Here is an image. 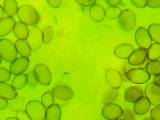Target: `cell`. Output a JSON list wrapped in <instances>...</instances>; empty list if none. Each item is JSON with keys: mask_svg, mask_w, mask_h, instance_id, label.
Instances as JSON below:
<instances>
[{"mask_svg": "<svg viewBox=\"0 0 160 120\" xmlns=\"http://www.w3.org/2000/svg\"><path fill=\"white\" fill-rule=\"evenodd\" d=\"M5 120H18V119L17 117H8Z\"/></svg>", "mask_w": 160, "mask_h": 120, "instance_id": "46", "label": "cell"}, {"mask_svg": "<svg viewBox=\"0 0 160 120\" xmlns=\"http://www.w3.org/2000/svg\"><path fill=\"white\" fill-rule=\"evenodd\" d=\"M2 59L1 58V56H0V64H1V62H2Z\"/></svg>", "mask_w": 160, "mask_h": 120, "instance_id": "48", "label": "cell"}, {"mask_svg": "<svg viewBox=\"0 0 160 120\" xmlns=\"http://www.w3.org/2000/svg\"><path fill=\"white\" fill-rule=\"evenodd\" d=\"M41 102L46 108H48L52 104H54V96L52 92H46L42 95L41 98Z\"/></svg>", "mask_w": 160, "mask_h": 120, "instance_id": "32", "label": "cell"}, {"mask_svg": "<svg viewBox=\"0 0 160 120\" xmlns=\"http://www.w3.org/2000/svg\"><path fill=\"white\" fill-rule=\"evenodd\" d=\"M18 18L20 22L27 26H35L40 21L38 11L32 5L25 4L20 5L18 11Z\"/></svg>", "mask_w": 160, "mask_h": 120, "instance_id": "1", "label": "cell"}, {"mask_svg": "<svg viewBox=\"0 0 160 120\" xmlns=\"http://www.w3.org/2000/svg\"><path fill=\"white\" fill-rule=\"evenodd\" d=\"M0 97L6 100H14L18 97L17 90L6 82H0Z\"/></svg>", "mask_w": 160, "mask_h": 120, "instance_id": "18", "label": "cell"}, {"mask_svg": "<svg viewBox=\"0 0 160 120\" xmlns=\"http://www.w3.org/2000/svg\"><path fill=\"white\" fill-rule=\"evenodd\" d=\"M118 20L120 27L125 32L132 31L136 26V14L131 9H124L122 11Z\"/></svg>", "mask_w": 160, "mask_h": 120, "instance_id": "5", "label": "cell"}, {"mask_svg": "<svg viewBox=\"0 0 160 120\" xmlns=\"http://www.w3.org/2000/svg\"><path fill=\"white\" fill-rule=\"evenodd\" d=\"M89 16L93 21L102 22L105 18V8L100 4L96 3L89 9Z\"/></svg>", "mask_w": 160, "mask_h": 120, "instance_id": "20", "label": "cell"}, {"mask_svg": "<svg viewBox=\"0 0 160 120\" xmlns=\"http://www.w3.org/2000/svg\"><path fill=\"white\" fill-rule=\"evenodd\" d=\"M123 120H136L134 112L130 109H127L123 111Z\"/></svg>", "mask_w": 160, "mask_h": 120, "instance_id": "36", "label": "cell"}, {"mask_svg": "<svg viewBox=\"0 0 160 120\" xmlns=\"http://www.w3.org/2000/svg\"><path fill=\"white\" fill-rule=\"evenodd\" d=\"M160 59V44L157 43L152 44L148 50V60L150 62L159 60Z\"/></svg>", "mask_w": 160, "mask_h": 120, "instance_id": "26", "label": "cell"}, {"mask_svg": "<svg viewBox=\"0 0 160 120\" xmlns=\"http://www.w3.org/2000/svg\"><path fill=\"white\" fill-rule=\"evenodd\" d=\"M153 83H156V84L159 86H160V74H159V75L155 76V77H153Z\"/></svg>", "mask_w": 160, "mask_h": 120, "instance_id": "44", "label": "cell"}, {"mask_svg": "<svg viewBox=\"0 0 160 120\" xmlns=\"http://www.w3.org/2000/svg\"><path fill=\"white\" fill-rule=\"evenodd\" d=\"M144 90L139 86H129L125 89L124 98L127 102L134 104L144 96Z\"/></svg>", "mask_w": 160, "mask_h": 120, "instance_id": "15", "label": "cell"}, {"mask_svg": "<svg viewBox=\"0 0 160 120\" xmlns=\"http://www.w3.org/2000/svg\"><path fill=\"white\" fill-rule=\"evenodd\" d=\"M143 120H153V119H152L150 117H146V118H144Z\"/></svg>", "mask_w": 160, "mask_h": 120, "instance_id": "47", "label": "cell"}, {"mask_svg": "<svg viewBox=\"0 0 160 120\" xmlns=\"http://www.w3.org/2000/svg\"><path fill=\"white\" fill-rule=\"evenodd\" d=\"M150 118L153 120H160V107H155L150 110Z\"/></svg>", "mask_w": 160, "mask_h": 120, "instance_id": "34", "label": "cell"}, {"mask_svg": "<svg viewBox=\"0 0 160 120\" xmlns=\"http://www.w3.org/2000/svg\"><path fill=\"white\" fill-rule=\"evenodd\" d=\"M54 97L61 101H69L74 97V92L70 87L65 85H58L52 89Z\"/></svg>", "mask_w": 160, "mask_h": 120, "instance_id": "13", "label": "cell"}, {"mask_svg": "<svg viewBox=\"0 0 160 120\" xmlns=\"http://www.w3.org/2000/svg\"><path fill=\"white\" fill-rule=\"evenodd\" d=\"M126 77L129 82L136 84H144L150 79V75L144 68H132L127 71Z\"/></svg>", "mask_w": 160, "mask_h": 120, "instance_id": "6", "label": "cell"}, {"mask_svg": "<svg viewBox=\"0 0 160 120\" xmlns=\"http://www.w3.org/2000/svg\"><path fill=\"white\" fill-rule=\"evenodd\" d=\"M151 104L146 97L143 96L134 103L133 105V111L136 115L142 116L145 115L150 110Z\"/></svg>", "mask_w": 160, "mask_h": 120, "instance_id": "16", "label": "cell"}, {"mask_svg": "<svg viewBox=\"0 0 160 120\" xmlns=\"http://www.w3.org/2000/svg\"><path fill=\"white\" fill-rule=\"evenodd\" d=\"M146 71L150 75L157 76L160 74V60L152 61L147 65Z\"/></svg>", "mask_w": 160, "mask_h": 120, "instance_id": "29", "label": "cell"}, {"mask_svg": "<svg viewBox=\"0 0 160 120\" xmlns=\"http://www.w3.org/2000/svg\"><path fill=\"white\" fill-rule=\"evenodd\" d=\"M62 117V109L57 104H52L46 110L45 120H60Z\"/></svg>", "mask_w": 160, "mask_h": 120, "instance_id": "24", "label": "cell"}, {"mask_svg": "<svg viewBox=\"0 0 160 120\" xmlns=\"http://www.w3.org/2000/svg\"><path fill=\"white\" fill-rule=\"evenodd\" d=\"M118 96V90L111 88L104 94L102 103L104 105H106V104H112V102H114L117 99Z\"/></svg>", "mask_w": 160, "mask_h": 120, "instance_id": "28", "label": "cell"}, {"mask_svg": "<svg viewBox=\"0 0 160 120\" xmlns=\"http://www.w3.org/2000/svg\"><path fill=\"white\" fill-rule=\"evenodd\" d=\"M11 73L5 68L0 67V82H7L11 80Z\"/></svg>", "mask_w": 160, "mask_h": 120, "instance_id": "33", "label": "cell"}, {"mask_svg": "<svg viewBox=\"0 0 160 120\" xmlns=\"http://www.w3.org/2000/svg\"><path fill=\"white\" fill-rule=\"evenodd\" d=\"M15 44L8 39H0V56L7 62H12L18 58Z\"/></svg>", "mask_w": 160, "mask_h": 120, "instance_id": "2", "label": "cell"}, {"mask_svg": "<svg viewBox=\"0 0 160 120\" xmlns=\"http://www.w3.org/2000/svg\"><path fill=\"white\" fill-rule=\"evenodd\" d=\"M14 44L18 53L21 56L25 57V58H28L29 56H31L32 50L27 41H24V40H17Z\"/></svg>", "mask_w": 160, "mask_h": 120, "instance_id": "23", "label": "cell"}, {"mask_svg": "<svg viewBox=\"0 0 160 120\" xmlns=\"http://www.w3.org/2000/svg\"><path fill=\"white\" fill-rule=\"evenodd\" d=\"M32 72H33L36 81L39 84L42 86H48L52 83V73H51L49 68L45 64H36L32 70Z\"/></svg>", "mask_w": 160, "mask_h": 120, "instance_id": "3", "label": "cell"}, {"mask_svg": "<svg viewBox=\"0 0 160 120\" xmlns=\"http://www.w3.org/2000/svg\"><path fill=\"white\" fill-rule=\"evenodd\" d=\"M109 7H118L122 3L121 0H106L105 1Z\"/></svg>", "mask_w": 160, "mask_h": 120, "instance_id": "42", "label": "cell"}, {"mask_svg": "<svg viewBox=\"0 0 160 120\" xmlns=\"http://www.w3.org/2000/svg\"><path fill=\"white\" fill-rule=\"evenodd\" d=\"M134 50V47L131 44L123 43L115 47L114 54L117 58L121 59V60H128Z\"/></svg>", "mask_w": 160, "mask_h": 120, "instance_id": "14", "label": "cell"}, {"mask_svg": "<svg viewBox=\"0 0 160 120\" xmlns=\"http://www.w3.org/2000/svg\"><path fill=\"white\" fill-rule=\"evenodd\" d=\"M47 108L38 101H31L26 105V113L31 120H45Z\"/></svg>", "mask_w": 160, "mask_h": 120, "instance_id": "4", "label": "cell"}, {"mask_svg": "<svg viewBox=\"0 0 160 120\" xmlns=\"http://www.w3.org/2000/svg\"><path fill=\"white\" fill-rule=\"evenodd\" d=\"M43 44H48L52 41L54 37V30L49 26H46L43 29Z\"/></svg>", "mask_w": 160, "mask_h": 120, "instance_id": "31", "label": "cell"}, {"mask_svg": "<svg viewBox=\"0 0 160 120\" xmlns=\"http://www.w3.org/2000/svg\"><path fill=\"white\" fill-rule=\"evenodd\" d=\"M152 41L160 44V24L152 23L148 29Z\"/></svg>", "mask_w": 160, "mask_h": 120, "instance_id": "27", "label": "cell"}, {"mask_svg": "<svg viewBox=\"0 0 160 120\" xmlns=\"http://www.w3.org/2000/svg\"><path fill=\"white\" fill-rule=\"evenodd\" d=\"M28 83V79L26 74H21L19 75L14 76L11 81V85L16 90H20L26 86Z\"/></svg>", "mask_w": 160, "mask_h": 120, "instance_id": "25", "label": "cell"}, {"mask_svg": "<svg viewBox=\"0 0 160 120\" xmlns=\"http://www.w3.org/2000/svg\"><path fill=\"white\" fill-rule=\"evenodd\" d=\"M47 2L53 8H58L62 4V0H47Z\"/></svg>", "mask_w": 160, "mask_h": 120, "instance_id": "40", "label": "cell"}, {"mask_svg": "<svg viewBox=\"0 0 160 120\" xmlns=\"http://www.w3.org/2000/svg\"><path fill=\"white\" fill-rule=\"evenodd\" d=\"M122 12L121 8L120 7H109L108 6L105 9V16L108 19L113 20L119 18Z\"/></svg>", "mask_w": 160, "mask_h": 120, "instance_id": "30", "label": "cell"}, {"mask_svg": "<svg viewBox=\"0 0 160 120\" xmlns=\"http://www.w3.org/2000/svg\"><path fill=\"white\" fill-rule=\"evenodd\" d=\"M147 59H148V50L138 48L135 50L134 52L129 56L128 62L131 65L138 66L144 63Z\"/></svg>", "mask_w": 160, "mask_h": 120, "instance_id": "17", "label": "cell"}, {"mask_svg": "<svg viewBox=\"0 0 160 120\" xmlns=\"http://www.w3.org/2000/svg\"><path fill=\"white\" fill-rule=\"evenodd\" d=\"M101 114L107 120H116L123 115V109L119 104L112 103L104 105L101 110Z\"/></svg>", "mask_w": 160, "mask_h": 120, "instance_id": "9", "label": "cell"}, {"mask_svg": "<svg viewBox=\"0 0 160 120\" xmlns=\"http://www.w3.org/2000/svg\"><path fill=\"white\" fill-rule=\"evenodd\" d=\"M135 40L138 47L145 50H148L150 48L153 42L148 29L143 26L138 27L136 29V34H135Z\"/></svg>", "mask_w": 160, "mask_h": 120, "instance_id": "8", "label": "cell"}, {"mask_svg": "<svg viewBox=\"0 0 160 120\" xmlns=\"http://www.w3.org/2000/svg\"><path fill=\"white\" fill-rule=\"evenodd\" d=\"M27 43L33 51L38 50L41 48L43 44V31L41 28L35 26L30 29L27 38Z\"/></svg>", "mask_w": 160, "mask_h": 120, "instance_id": "7", "label": "cell"}, {"mask_svg": "<svg viewBox=\"0 0 160 120\" xmlns=\"http://www.w3.org/2000/svg\"><path fill=\"white\" fill-rule=\"evenodd\" d=\"M106 83L112 89H118L123 83V78L120 72L115 68H108L105 73Z\"/></svg>", "mask_w": 160, "mask_h": 120, "instance_id": "11", "label": "cell"}, {"mask_svg": "<svg viewBox=\"0 0 160 120\" xmlns=\"http://www.w3.org/2000/svg\"><path fill=\"white\" fill-rule=\"evenodd\" d=\"M4 15H5V12H4L3 7L0 5V20L4 18Z\"/></svg>", "mask_w": 160, "mask_h": 120, "instance_id": "45", "label": "cell"}, {"mask_svg": "<svg viewBox=\"0 0 160 120\" xmlns=\"http://www.w3.org/2000/svg\"><path fill=\"white\" fill-rule=\"evenodd\" d=\"M16 20L14 18L5 17L0 20V38L8 35L14 29Z\"/></svg>", "mask_w": 160, "mask_h": 120, "instance_id": "19", "label": "cell"}, {"mask_svg": "<svg viewBox=\"0 0 160 120\" xmlns=\"http://www.w3.org/2000/svg\"><path fill=\"white\" fill-rule=\"evenodd\" d=\"M13 32H14V35L18 40H24L25 41L28 38V33H29V29H28L27 25L22 23L21 22H18L15 24Z\"/></svg>", "mask_w": 160, "mask_h": 120, "instance_id": "21", "label": "cell"}, {"mask_svg": "<svg viewBox=\"0 0 160 120\" xmlns=\"http://www.w3.org/2000/svg\"><path fill=\"white\" fill-rule=\"evenodd\" d=\"M76 3L81 6L91 8L92 5H95L97 2L95 0H76Z\"/></svg>", "mask_w": 160, "mask_h": 120, "instance_id": "35", "label": "cell"}, {"mask_svg": "<svg viewBox=\"0 0 160 120\" xmlns=\"http://www.w3.org/2000/svg\"><path fill=\"white\" fill-rule=\"evenodd\" d=\"M3 10L7 17L14 18L18 14L19 9L18 3L16 0H5L3 2Z\"/></svg>", "mask_w": 160, "mask_h": 120, "instance_id": "22", "label": "cell"}, {"mask_svg": "<svg viewBox=\"0 0 160 120\" xmlns=\"http://www.w3.org/2000/svg\"><path fill=\"white\" fill-rule=\"evenodd\" d=\"M27 75V79H28V84H29L31 86H35L37 84V81H36L35 77H34L33 72L29 71L28 74H26Z\"/></svg>", "mask_w": 160, "mask_h": 120, "instance_id": "38", "label": "cell"}, {"mask_svg": "<svg viewBox=\"0 0 160 120\" xmlns=\"http://www.w3.org/2000/svg\"><path fill=\"white\" fill-rule=\"evenodd\" d=\"M131 3L138 8H144L148 5V2L145 0H131Z\"/></svg>", "mask_w": 160, "mask_h": 120, "instance_id": "37", "label": "cell"}, {"mask_svg": "<svg viewBox=\"0 0 160 120\" xmlns=\"http://www.w3.org/2000/svg\"><path fill=\"white\" fill-rule=\"evenodd\" d=\"M29 65V60L28 58H25V57H18L12 62L9 67V71L11 74L16 76L19 74H24V72L27 70Z\"/></svg>", "mask_w": 160, "mask_h": 120, "instance_id": "12", "label": "cell"}, {"mask_svg": "<svg viewBox=\"0 0 160 120\" xmlns=\"http://www.w3.org/2000/svg\"><path fill=\"white\" fill-rule=\"evenodd\" d=\"M16 115L18 120H31L26 111H23V110H19L17 112Z\"/></svg>", "mask_w": 160, "mask_h": 120, "instance_id": "39", "label": "cell"}, {"mask_svg": "<svg viewBox=\"0 0 160 120\" xmlns=\"http://www.w3.org/2000/svg\"><path fill=\"white\" fill-rule=\"evenodd\" d=\"M116 120H123V119H121V118H120V119H116Z\"/></svg>", "mask_w": 160, "mask_h": 120, "instance_id": "49", "label": "cell"}, {"mask_svg": "<svg viewBox=\"0 0 160 120\" xmlns=\"http://www.w3.org/2000/svg\"><path fill=\"white\" fill-rule=\"evenodd\" d=\"M148 2V5L150 8H157L160 7V1L159 0H150Z\"/></svg>", "mask_w": 160, "mask_h": 120, "instance_id": "41", "label": "cell"}, {"mask_svg": "<svg viewBox=\"0 0 160 120\" xmlns=\"http://www.w3.org/2000/svg\"><path fill=\"white\" fill-rule=\"evenodd\" d=\"M144 95L151 105L160 106V86L152 82L147 84L144 89Z\"/></svg>", "mask_w": 160, "mask_h": 120, "instance_id": "10", "label": "cell"}, {"mask_svg": "<svg viewBox=\"0 0 160 120\" xmlns=\"http://www.w3.org/2000/svg\"><path fill=\"white\" fill-rule=\"evenodd\" d=\"M8 105V102L6 99H4L0 97V110H5Z\"/></svg>", "mask_w": 160, "mask_h": 120, "instance_id": "43", "label": "cell"}]
</instances>
